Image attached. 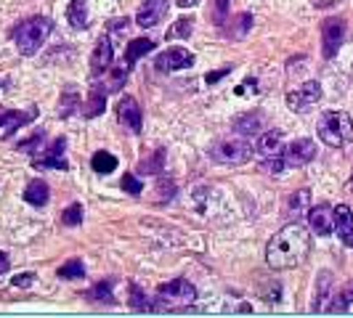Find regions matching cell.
<instances>
[{"label":"cell","mask_w":353,"mask_h":318,"mask_svg":"<svg viewBox=\"0 0 353 318\" xmlns=\"http://www.w3.org/2000/svg\"><path fill=\"white\" fill-rule=\"evenodd\" d=\"M308 252H311V234H308V228H303L300 223H290V225H284L269 241V247H266V262L271 268H276V271L297 268V265L306 262Z\"/></svg>","instance_id":"cell-1"},{"label":"cell","mask_w":353,"mask_h":318,"mask_svg":"<svg viewBox=\"0 0 353 318\" xmlns=\"http://www.w3.org/2000/svg\"><path fill=\"white\" fill-rule=\"evenodd\" d=\"M316 133L327 146H348L353 140V122L345 112H324L316 122Z\"/></svg>","instance_id":"cell-2"},{"label":"cell","mask_w":353,"mask_h":318,"mask_svg":"<svg viewBox=\"0 0 353 318\" xmlns=\"http://www.w3.org/2000/svg\"><path fill=\"white\" fill-rule=\"evenodd\" d=\"M51 35V21L45 16H32V19L21 21L14 32V42L19 48V53L24 56H35L40 51V45Z\"/></svg>","instance_id":"cell-3"},{"label":"cell","mask_w":353,"mask_h":318,"mask_svg":"<svg viewBox=\"0 0 353 318\" xmlns=\"http://www.w3.org/2000/svg\"><path fill=\"white\" fill-rule=\"evenodd\" d=\"M196 299V289L192 281L186 278H176V281H168L162 284L157 292V308L162 310H178V308H186Z\"/></svg>","instance_id":"cell-4"},{"label":"cell","mask_w":353,"mask_h":318,"mask_svg":"<svg viewBox=\"0 0 353 318\" xmlns=\"http://www.w3.org/2000/svg\"><path fill=\"white\" fill-rule=\"evenodd\" d=\"M210 157L218 164H244L253 157V143L247 138H223L210 146Z\"/></svg>","instance_id":"cell-5"},{"label":"cell","mask_w":353,"mask_h":318,"mask_svg":"<svg viewBox=\"0 0 353 318\" xmlns=\"http://www.w3.org/2000/svg\"><path fill=\"white\" fill-rule=\"evenodd\" d=\"M345 40V21L337 19V16H330L321 24V48H324V59H332L334 53L340 51Z\"/></svg>","instance_id":"cell-6"},{"label":"cell","mask_w":353,"mask_h":318,"mask_svg":"<svg viewBox=\"0 0 353 318\" xmlns=\"http://www.w3.org/2000/svg\"><path fill=\"white\" fill-rule=\"evenodd\" d=\"M319 101H321V85L319 82H306V85H300V88L287 93V106L293 112H308Z\"/></svg>","instance_id":"cell-7"},{"label":"cell","mask_w":353,"mask_h":318,"mask_svg":"<svg viewBox=\"0 0 353 318\" xmlns=\"http://www.w3.org/2000/svg\"><path fill=\"white\" fill-rule=\"evenodd\" d=\"M314 157H316V143L311 138L293 140V143H290V146L282 151L284 167H303V164H308Z\"/></svg>","instance_id":"cell-8"},{"label":"cell","mask_w":353,"mask_h":318,"mask_svg":"<svg viewBox=\"0 0 353 318\" xmlns=\"http://www.w3.org/2000/svg\"><path fill=\"white\" fill-rule=\"evenodd\" d=\"M194 64V53H189L186 48H168L165 53H159L155 66L159 72H178V69H189Z\"/></svg>","instance_id":"cell-9"},{"label":"cell","mask_w":353,"mask_h":318,"mask_svg":"<svg viewBox=\"0 0 353 318\" xmlns=\"http://www.w3.org/2000/svg\"><path fill=\"white\" fill-rule=\"evenodd\" d=\"M308 225L316 236H330L334 231V207L330 204H316L308 210Z\"/></svg>","instance_id":"cell-10"},{"label":"cell","mask_w":353,"mask_h":318,"mask_svg":"<svg viewBox=\"0 0 353 318\" xmlns=\"http://www.w3.org/2000/svg\"><path fill=\"white\" fill-rule=\"evenodd\" d=\"M117 117L119 125H125L128 130L133 133H141V125H144V114H141V106L133 96H122L117 103Z\"/></svg>","instance_id":"cell-11"},{"label":"cell","mask_w":353,"mask_h":318,"mask_svg":"<svg viewBox=\"0 0 353 318\" xmlns=\"http://www.w3.org/2000/svg\"><path fill=\"white\" fill-rule=\"evenodd\" d=\"M165 14H168V0H144L138 8L136 24L141 29H149L165 19Z\"/></svg>","instance_id":"cell-12"},{"label":"cell","mask_w":353,"mask_h":318,"mask_svg":"<svg viewBox=\"0 0 353 318\" xmlns=\"http://www.w3.org/2000/svg\"><path fill=\"white\" fill-rule=\"evenodd\" d=\"M112 42L109 38H101L96 42V48H93V53H91V72H93V77H101V75H106V69L112 66Z\"/></svg>","instance_id":"cell-13"},{"label":"cell","mask_w":353,"mask_h":318,"mask_svg":"<svg viewBox=\"0 0 353 318\" xmlns=\"http://www.w3.org/2000/svg\"><path fill=\"white\" fill-rule=\"evenodd\" d=\"M64 149H67V140L59 138L45 154H38V159L32 162L35 167H54V170H67V159H64Z\"/></svg>","instance_id":"cell-14"},{"label":"cell","mask_w":353,"mask_h":318,"mask_svg":"<svg viewBox=\"0 0 353 318\" xmlns=\"http://www.w3.org/2000/svg\"><path fill=\"white\" fill-rule=\"evenodd\" d=\"M334 231H337L340 241L353 244V212L348 204H337L334 207Z\"/></svg>","instance_id":"cell-15"},{"label":"cell","mask_w":353,"mask_h":318,"mask_svg":"<svg viewBox=\"0 0 353 318\" xmlns=\"http://www.w3.org/2000/svg\"><path fill=\"white\" fill-rule=\"evenodd\" d=\"M330 295H332V273H319L314 295V313H321V310L330 308Z\"/></svg>","instance_id":"cell-16"},{"label":"cell","mask_w":353,"mask_h":318,"mask_svg":"<svg viewBox=\"0 0 353 318\" xmlns=\"http://www.w3.org/2000/svg\"><path fill=\"white\" fill-rule=\"evenodd\" d=\"M104 106H106V88H98V85H93V90L88 93V101L82 103V117H85V119L98 117V114L104 112Z\"/></svg>","instance_id":"cell-17"},{"label":"cell","mask_w":353,"mask_h":318,"mask_svg":"<svg viewBox=\"0 0 353 318\" xmlns=\"http://www.w3.org/2000/svg\"><path fill=\"white\" fill-rule=\"evenodd\" d=\"M27 122H32V112H0V127L5 130L8 138H11L19 127H24Z\"/></svg>","instance_id":"cell-18"},{"label":"cell","mask_w":353,"mask_h":318,"mask_svg":"<svg viewBox=\"0 0 353 318\" xmlns=\"http://www.w3.org/2000/svg\"><path fill=\"white\" fill-rule=\"evenodd\" d=\"M255 151L260 157H274V154H282V133L279 130H269L258 138Z\"/></svg>","instance_id":"cell-19"},{"label":"cell","mask_w":353,"mask_h":318,"mask_svg":"<svg viewBox=\"0 0 353 318\" xmlns=\"http://www.w3.org/2000/svg\"><path fill=\"white\" fill-rule=\"evenodd\" d=\"M48 199H51V188H48L45 180H32V183L24 188V201H30L32 207L48 204Z\"/></svg>","instance_id":"cell-20"},{"label":"cell","mask_w":353,"mask_h":318,"mask_svg":"<svg viewBox=\"0 0 353 318\" xmlns=\"http://www.w3.org/2000/svg\"><path fill=\"white\" fill-rule=\"evenodd\" d=\"M149 51H155V42L149 38H136V40H130L128 42V51H125V64L128 66H133L141 56H146Z\"/></svg>","instance_id":"cell-21"},{"label":"cell","mask_w":353,"mask_h":318,"mask_svg":"<svg viewBox=\"0 0 353 318\" xmlns=\"http://www.w3.org/2000/svg\"><path fill=\"white\" fill-rule=\"evenodd\" d=\"M67 19L72 27H88V21H91V14H88V0H72L69 3V8H67Z\"/></svg>","instance_id":"cell-22"},{"label":"cell","mask_w":353,"mask_h":318,"mask_svg":"<svg viewBox=\"0 0 353 318\" xmlns=\"http://www.w3.org/2000/svg\"><path fill=\"white\" fill-rule=\"evenodd\" d=\"M260 125H263V117L260 114H242V117L234 122L236 133H242V136H253V133H258L260 130Z\"/></svg>","instance_id":"cell-23"},{"label":"cell","mask_w":353,"mask_h":318,"mask_svg":"<svg viewBox=\"0 0 353 318\" xmlns=\"http://www.w3.org/2000/svg\"><path fill=\"white\" fill-rule=\"evenodd\" d=\"M229 5H231V0H210V21L216 27L226 24V19H229Z\"/></svg>","instance_id":"cell-24"},{"label":"cell","mask_w":353,"mask_h":318,"mask_svg":"<svg viewBox=\"0 0 353 318\" xmlns=\"http://www.w3.org/2000/svg\"><path fill=\"white\" fill-rule=\"evenodd\" d=\"M91 164H93L96 173H112L117 167V159H115V154H109V151H96L93 159H91Z\"/></svg>","instance_id":"cell-25"},{"label":"cell","mask_w":353,"mask_h":318,"mask_svg":"<svg viewBox=\"0 0 353 318\" xmlns=\"http://www.w3.org/2000/svg\"><path fill=\"white\" fill-rule=\"evenodd\" d=\"M308 199H311V194H308L306 188H303V191H297V194H293V197L287 199V215H290V218H293V215L297 218V215L308 207Z\"/></svg>","instance_id":"cell-26"},{"label":"cell","mask_w":353,"mask_h":318,"mask_svg":"<svg viewBox=\"0 0 353 318\" xmlns=\"http://www.w3.org/2000/svg\"><path fill=\"white\" fill-rule=\"evenodd\" d=\"M128 72H130V66L122 64V66H115L109 75H104V77H109L106 80V90H119L125 85V80H128Z\"/></svg>","instance_id":"cell-27"},{"label":"cell","mask_w":353,"mask_h":318,"mask_svg":"<svg viewBox=\"0 0 353 318\" xmlns=\"http://www.w3.org/2000/svg\"><path fill=\"white\" fill-rule=\"evenodd\" d=\"M250 27H253V16H250V14H239L234 21V27H229V38L242 40L250 32Z\"/></svg>","instance_id":"cell-28"},{"label":"cell","mask_w":353,"mask_h":318,"mask_svg":"<svg viewBox=\"0 0 353 318\" xmlns=\"http://www.w3.org/2000/svg\"><path fill=\"white\" fill-rule=\"evenodd\" d=\"M192 29H194V21L192 19H178L170 32H168V40H189L192 38Z\"/></svg>","instance_id":"cell-29"},{"label":"cell","mask_w":353,"mask_h":318,"mask_svg":"<svg viewBox=\"0 0 353 318\" xmlns=\"http://www.w3.org/2000/svg\"><path fill=\"white\" fill-rule=\"evenodd\" d=\"M85 297L93 299V302H106V305H115V295L109 289V284H96L93 289L85 292Z\"/></svg>","instance_id":"cell-30"},{"label":"cell","mask_w":353,"mask_h":318,"mask_svg":"<svg viewBox=\"0 0 353 318\" xmlns=\"http://www.w3.org/2000/svg\"><path fill=\"white\" fill-rule=\"evenodd\" d=\"M351 302H353V281H348V284L343 286L340 297L334 299V302H330V308H327V310H332V313H343V310H345Z\"/></svg>","instance_id":"cell-31"},{"label":"cell","mask_w":353,"mask_h":318,"mask_svg":"<svg viewBox=\"0 0 353 318\" xmlns=\"http://www.w3.org/2000/svg\"><path fill=\"white\" fill-rule=\"evenodd\" d=\"M162 164H165V149H157L155 151V157H149L146 162H141V173H146V175H157L159 170H162Z\"/></svg>","instance_id":"cell-32"},{"label":"cell","mask_w":353,"mask_h":318,"mask_svg":"<svg viewBox=\"0 0 353 318\" xmlns=\"http://www.w3.org/2000/svg\"><path fill=\"white\" fill-rule=\"evenodd\" d=\"M130 308H133L136 313L152 310V302H149V297L141 292V286H138V284H133V286H130Z\"/></svg>","instance_id":"cell-33"},{"label":"cell","mask_w":353,"mask_h":318,"mask_svg":"<svg viewBox=\"0 0 353 318\" xmlns=\"http://www.w3.org/2000/svg\"><path fill=\"white\" fill-rule=\"evenodd\" d=\"M61 223H64V225H80V223H82V204H78V201L69 204V207L61 212Z\"/></svg>","instance_id":"cell-34"},{"label":"cell","mask_w":353,"mask_h":318,"mask_svg":"<svg viewBox=\"0 0 353 318\" xmlns=\"http://www.w3.org/2000/svg\"><path fill=\"white\" fill-rule=\"evenodd\" d=\"M82 273H85V265H82L80 260H69L67 265H61L59 268L61 278H82Z\"/></svg>","instance_id":"cell-35"},{"label":"cell","mask_w":353,"mask_h":318,"mask_svg":"<svg viewBox=\"0 0 353 318\" xmlns=\"http://www.w3.org/2000/svg\"><path fill=\"white\" fill-rule=\"evenodd\" d=\"M75 106H78V96H75V88H67V93H64V101H61V106H59L61 117H69V114L75 112Z\"/></svg>","instance_id":"cell-36"},{"label":"cell","mask_w":353,"mask_h":318,"mask_svg":"<svg viewBox=\"0 0 353 318\" xmlns=\"http://www.w3.org/2000/svg\"><path fill=\"white\" fill-rule=\"evenodd\" d=\"M122 188L128 191V194H133V197H138L141 191H144V183L136 178V175H122Z\"/></svg>","instance_id":"cell-37"},{"label":"cell","mask_w":353,"mask_h":318,"mask_svg":"<svg viewBox=\"0 0 353 318\" xmlns=\"http://www.w3.org/2000/svg\"><path fill=\"white\" fill-rule=\"evenodd\" d=\"M35 284V273H21V276L14 278V286L16 289H30Z\"/></svg>","instance_id":"cell-38"},{"label":"cell","mask_w":353,"mask_h":318,"mask_svg":"<svg viewBox=\"0 0 353 318\" xmlns=\"http://www.w3.org/2000/svg\"><path fill=\"white\" fill-rule=\"evenodd\" d=\"M173 194H176V186H173V183H168L165 178L159 180V197H173Z\"/></svg>","instance_id":"cell-39"},{"label":"cell","mask_w":353,"mask_h":318,"mask_svg":"<svg viewBox=\"0 0 353 318\" xmlns=\"http://www.w3.org/2000/svg\"><path fill=\"white\" fill-rule=\"evenodd\" d=\"M226 75H229V69H218V72H210L205 80H207V85H216L218 80H223Z\"/></svg>","instance_id":"cell-40"},{"label":"cell","mask_w":353,"mask_h":318,"mask_svg":"<svg viewBox=\"0 0 353 318\" xmlns=\"http://www.w3.org/2000/svg\"><path fill=\"white\" fill-rule=\"evenodd\" d=\"M11 271V260H8V255L5 252H0V278L5 276Z\"/></svg>","instance_id":"cell-41"},{"label":"cell","mask_w":353,"mask_h":318,"mask_svg":"<svg viewBox=\"0 0 353 318\" xmlns=\"http://www.w3.org/2000/svg\"><path fill=\"white\" fill-rule=\"evenodd\" d=\"M128 24H130V21H128V19L112 21V24H109V29H128Z\"/></svg>","instance_id":"cell-42"},{"label":"cell","mask_w":353,"mask_h":318,"mask_svg":"<svg viewBox=\"0 0 353 318\" xmlns=\"http://www.w3.org/2000/svg\"><path fill=\"white\" fill-rule=\"evenodd\" d=\"M176 3L181 5V8H194L199 0H176Z\"/></svg>","instance_id":"cell-43"}]
</instances>
